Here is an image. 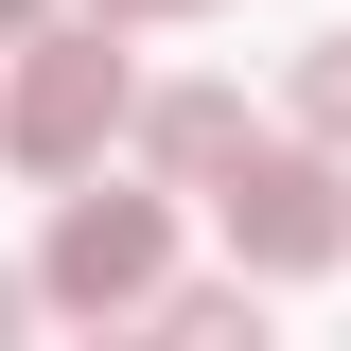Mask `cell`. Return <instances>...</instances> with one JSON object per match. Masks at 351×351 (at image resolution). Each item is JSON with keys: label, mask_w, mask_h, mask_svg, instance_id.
<instances>
[{"label": "cell", "mask_w": 351, "mask_h": 351, "mask_svg": "<svg viewBox=\"0 0 351 351\" xmlns=\"http://www.w3.org/2000/svg\"><path fill=\"white\" fill-rule=\"evenodd\" d=\"M211 211H228V263H246V281H334L351 263V176L299 158V141H246V158L211 176Z\"/></svg>", "instance_id": "obj_1"}, {"label": "cell", "mask_w": 351, "mask_h": 351, "mask_svg": "<svg viewBox=\"0 0 351 351\" xmlns=\"http://www.w3.org/2000/svg\"><path fill=\"white\" fill-rule=\"evenodd\" d=\"M176 281V193H53V246H36V299H71V316H141Z\"/></svg>", "instance_id": "obj_2"}, {"label": "cell", "mask_w": 351, "mask_h": 351, "mask_svg": "<svg viewBox=\"0 0 351 351\" xmlns=\"http://www.w3.org/2000/svg\"><path fill=\"white\" fill-rule=\"evenodd\" d=\"M123 106H141V88H123V53H106V18H88V36L36 18V36H18V88H0V141H18L36 176H88Z\"/></svg>", "instance_id": "obj_3"}, {"label": "cell", "mask_w": 351, "mask_h": 351, "mask_svg": "<svg viewBox=\"0 0 351 351\" xmlns=\"http://www.w3.org/2000/svg\"><path fill=\"white\" fill-rule=\"evenodd\" d=\"M123 123H141V158H158L176 193H211V176L246 158V106H228V88H158V106H123Z\"/></svg>", "instance_id": "obj_4"}, {"label": "cell", "mask_w": 351, "mask_h": 351, "mask_svg": "<svg viewBox=\"0 0 351 351\" xmlns=\"http://www.w3.org/2000/svg\"><path fill=\"white\" fill-rule=\"evenodd\" d=\"M141 316H158V351H263V281L246 263H228V281H158Z\"/></svg>", "instance_id": "obj_5"}, {"label": "cell", "mask_w": 351, "mask_h": 351, "mask_svg": "<svg viewBox=\"0 0 351 351\" xmlns=\"http://www.w3.org/2000/svg\"><path fill=\"white\" fill-rule=\"evenodd\" d=\"M299 123H316V141H351V36H316V53H299Z\"/></svg>", "instance_id": "obj_6"}, {"label": "cell", "mask_w": 351, "mask_h": 351, "mask_svg": "<svg viewBox=\"0 0 351 351\" xmlns=\"http://www.w3.org/2000/svg\"><path fill=\"white\" fill-rule=\"evenodd\" d=\"M18 334H36V281H18V263H0V351H18Z\"/></svg>", "instance_id": "obj_7"}, {"label": "cell", "mask_w": 351, "mask_h": 351, "mask_svg": "<svg viewBox=\"0 0 351 351\" xmlns=\"http://www.w3.org/2000/svg\"><path fill=\"white\" fill-rule=\"evenodd\" d=\"M88 18H211V0H88Z\"/></svg>", "instance_id": "obj_8"}, {"label": "cell", "mask_w": 351, "mask_h": 351, "mask_svg": "<svg viewBox=\"0 0 351 351\" xmlns=\"http://www.w3.org/2000/svg\"><path fill=\"white\" fill-rule=\"evenodd\" d=\"M36 18H53V0H0V36H36Z\"/></svg>", "instance_id": "obj_9"}, {"label": "cell", "mask_w": 351, "mask_h": 351, "mask_svg": "<svg viewBox=\"0 0 351 351\" xmlns=\"http://www.w3.org/2000/svg\"><path fill=\"white\" fill-rule=\"evenodd\" d=\"M88 351H158V334H88Z\"/></svg>", "instance_id": "obj_10"}]
</instances>
